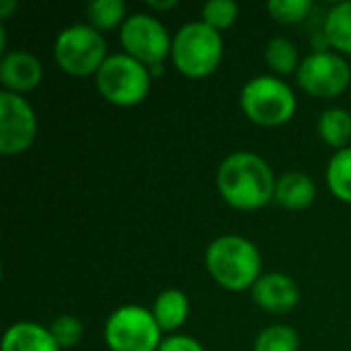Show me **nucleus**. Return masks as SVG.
<instances>
[{"instance_id": "1", "label": "nucleus", "mask_w": 351, "mask_h": 351, "mask_svg": "<svg viewBox=\"0 0 351 351\" xmlns=\"http://www.w3.org/2000/svg\"><path fill=\"white\" fill-rule=\"evenodd\" d=\"M216 183L222 199L230 208L253 212L274 199L278 179L265 158L255 152L239 150L220 162Z\"/></svg>"}, {"instance_id": "2", "label": "nucleus", "mask_w": 351, "mask_h": 351, "mask_svg": "<svg viewBox=\"0 0 351 351\" xmlns=\"http://www.w3.org/2000/svg\"><path fill=\"white\" fill-rule=\"evenodd\" d=\"M204 261L212 280L230 292L253 288L263 276V259L259 249L255 243L239 234H224L212 241L206 249Z\"/></svg>"}, {"instance_id": "3", "label": "nucleus", "mask_w": 351, "mask_h": 351, "mask_svg": "<svg viewBox=\"0 0 351 351\" xmlns=\"http://www.w3.org/2000/svg\"><path fill=\"white\" fill-rule=\"evenodd\" d=\"M224 41L220 31L212 29L204 21H193L183 25L171 47V58L175 68L187 78H206L222 62Z\"/></svg>"}, {"instance_id": "4", "label": "nucleus", "mask_w": 351, "mask_h": 351, "mask_svg": "<svg viewBox=\"0 0 351 351\" xmlns=\"http://www.w3.org/2000/svg\"><path fill=\"white\" fill-rule=\"evenodd\" d=\"M241 109L253 123L261 128H278L288 123L298 109V99L290 84L271 74L251 78L241 90Z\"/></svg>"}, {"instance_id": "5", "label": "nucleus", "mask_w": 351, "mask_h": 351, "mask_svg": "<svg viewBox=\"0 0 351 351\" xmlns=\"http://www.w3.org/2000/svg\"><path fill=\"white\" fill-rule=\"evenodd\" d=\"M99 95L117 107L140 105L152 86L150 68L128 53H111L95 74Z\"/></svg>"}, {"instance_id": "6", "label": "nucleus", "mask_w": 351, "mask_h": 351, "mask_svg": "<svg viewBox=\"0 0 351 351\" xmlns=\"http://www.w3.org/2000/svg\"><path fill=\"white\" fill-rule=\"evenodd\" d=\"M53 58L62 72L70 76H90L99 72L109 56L105 37L95 27L70 25L58 33Z\"/></svg>"}, {"instance_id": "7", "label": "nucleus", "mask_w": 351, "mask_h": 351, "mask_svg": "<svg viewBox=\"0 0 351 351\" xmlns=\"http://www.w3.org/2000/svg\"><path fill=\"white\" fill-rule=\"evenodd\" d=\"M105 343L109 351H158L162 329L152 311L125 304L109 315L105 323Z\"/></svg>"}, {"instance_id": "8", "label": "nucleus", "mask_w": 351, "mask_h": 351, "mask_svg": "<svg viewBox=\"0 0 351 351\" xmlns=\"http://www.w3.org/2000/svg\"><path fill=\"white\" fill-rule=\"evenodd\" d=\"M119 41L123 53L148 68L165 64V58L171 56L173 47V39L165 23L148 12L130 14L119 29Z\"/></svg>"}, {"instance_id": "9", "label": "nucleus", "mask_w": 351, "mask_h": 351, "mask_svg": "<svg viewBox=\"0 0 351 351\" xmlns=\"http://www.w3.org/2000/svg\"><path fill=\"white\" fill-rule=\"evenodd\" d=\"M298 86L317 99H335L351 82V68L348 60L335 51H313L296 70Z\"/></svg>"}, {"instance_id": "10", "label": "nucleus", "mask_w": 351, "mask_h": 351, "mask_svg": "<svg viewBox=\"0 0 351 351\" xmlns=\"http://www.w3.org/2000/svg\"><path fill=\"white\" fill-rule=\"evenodd\" d=\"M37 136V115L31 103L16 93H0V154L16 156L29 150Z\"/></svg>"}, {"instance_id": "11", "label": "nucleus", "mask_w": 351, "mask_h": 351, "mask_svg": "<svg viewBox=\"0 0 351 351\" xmlns=\"http://www.w3.org/2000/svg\"><path fill=\"white\" fill-rule=\"evenodd\" d=\"M255 304L271 315H286L300 302V290L296 282L280 271L263 274L251 288Z\"/></svg>"}, {"instance_id": "12", "label": "nucleus", "mask_w": 351, "mask_h": 351, "mask_svg": "<svg viewBox=\"0 0 351 351\" xmlns=\"http://www.w3.org/2000/svg\"><path fill=\"white\" fill-rule=\"evenodd\" d=\"M43 78L41 62L25 49L4 51L0 60V82L8 93H29L39 86Z\"/></svg>"}, {"instance_id": "13", "label": "nucleus", "mask_w": 351, "mask_h": 351, "mask_svg": "<svg viewBox=\"0 0 351 351\" xmlns=\"http://www.w3.org/2000/svg\"><path fill=\"white\" fill-rule=\"evenodd\" d=\"M0 351H62L49 333V327L21 321L4 331Z\"/></svg>"}, {"instance_id": "14", "label": "nucleus", "mask_w": 351, "mask_h": 351, "mask_svg": "<svg viewBox=\"0 0 351 351\" xmlns=\"http://www.w3.org/2000/svg\"><path fill=\"white\" fill-rule=\"evenodd\" d=\"M315 197H317V185L304 173H298V171L286 173L276 183L274 199L286 210H292V212L306 210L315 202Z\"/></svg>"}, {"instance_id": "15", "label": "nucleus", "mask_w": 351, "mask_h": 351, "mask_svg": "<svg viewBox=\"0 0 351 351\" xmlns=\"http://www.w3.org/2000/svg\"><path fill=\"white\" fill-rule=\"evenodd\" d=\"M189 308L191 306H189L187 294L177 288H169L156 296V300L152 304V315H154L158 327L162 329V333H175L177 329H181L187 323Z\"/></svg>"}, {"instance_id": "16", "label": "nucleus", "mask_w": 351, "mask_h": 351, "mask_svg": "<svg viewBox=\"0 0 351 351\" xmlns=\"http://www.w3.org/2000/svg\"><path fill=\"white\" fill-rule=\"evenodd\" d=\"M325 41L339 53L351 56V0L337 2L325 16Z\"/></svg>"}, {"instance_id": "17", "label": "nucleus", "mask_w": 351, "mask_h": 351, "mask_svg": "<svg viewBox=\"0 0 351 351\" xmlns=\"http://www.w3.org/2000/svg\"><path fill=\"white\" fill-rule=\"evenodd\" d=\"M319 136L331 148L343 150L351 140V113L341 107H329L319 117Z\"/></svg>"}, {"instance_id": "18", "label": "nucleus", "mask_w": 351, "mask_h": 351, "mask_svg": "<svg viewBox=\"0 0 351 351\" xmlns=\"http://www.w3.org/2000/svg\"><path fill=\"white\" fill-rule=\"evenodd\" d=\"M327 185L339 202L351 204V146L331 156L327 165Z\"/></svg>"}, {"instance_id": "19", "label": "nucleus", "mask_w": 351, "mask_h": 351, "mask_svg": "<svg viewBox=\"0 0 351 351\" xmlns=\"http://www.w3.org/2000/svg\"><path fill=\"white\" fill-rule=\"evenodd\" d=\"M86 16L90 27L97 31H111L115 27L121 29L125 23V2L123 0H93L86 6Z\"/></svg>"}, {"instance_id": "20", "label": "nucleus", "mask_w": 351, "mask_h": 351, "mask_svg": "<svg viewBox=\"0 0 351 351\" xmlns=\"http://www.w3.org/2000/svg\"><path fill=\"white\" fill-rule=\"evenodd\" d=\"M265 62L280 76L292 74L300 66L298 47L288 37H274V39H269V43L265 47Z\"/></svg>"}, {"instance_id": "21", "label": "nucleus", "mask_w": 351, "mask_h": 351, "mask_svg": "<svg viewBox=\"0 0 351 351\" xmlns=\"http://www.w3.org/2000/svg\"><path fill=\"white\" fill-rule=\"evenodd\" d=\"M300 337L290 325H271L263 329L253 343V351H298Z\"/></svg>"}, {"instance_id": "22", "label": "nucleus", "mask_w": 351, "mask_h": 351, "mask_svg": "<svg viewBox=\"0 0 351 351\" xmlns=\"http://www.w3.org/2000/svg\"><path fill=\"white\" fill-rule=\"evenodd\" d=\"M239 19V4L234 0H210L202 8V21L216 31L232 27Z\"/></svg>"}, {"instance_id": "23", "label": "nucleus", "mask_w": 351, "mask_h": 351, "mask_svg": "<svg viewBox=\"0 0 351 351\" xmlns=\"http://www.w3.org/2000/svg\"><path fill=\"white\" fill-rule=\"evenodd\" d=\"M49 333L56 339V343L60 346V350H72L82 341L84 325L78 317L62 315V317L53 319V323L49 325Z\"/></svg>"}, {"instance_id": "24", "label": "nucleus", "mask_w": 351, "mask_h": 351, "mask_svg": "<svg viewBox=\"0 0 351 351\" xmlns=\"http://www.w3.org/2000/svg\"><path fill=\"white\" fill-rule=\"evenodd\" d=\"M267 10L274 21L282 25H294L308 16V12L313 10V2L311 0H271L267 4Z\"/></svg>"}, {"instance_id": "25", "label": "nucleus", "mask_w": 351, "mask_h": 351, "mask_svg": "<svg viewBox=\"0 0 351 351\" xmlns=\"http://www.w3.org/2000/svg\"><path fill=\"white\" fill-rule=\"evenodd\" d=\"M158 351H206V350H204V346H202L197 339H193V337H189V335H177V333H173V335H169V337H165V339H162V343H160Z\"/></svg>"}, {"instance_id": "26", "label": "nucleus", "mask_w": 351, "mask_h": 351, "mask_svg": "<svg viewBox=\"0 0 351 351\" xmlns=\"http://www.w3.org/2000/svg\"><path fill=\"white\" fill-rule=\"evenodd\" d=\"M16 8H19V4H16L14 0H0V19H2V23H4Z\"/></svg>"}, {"instance_id": "27", "label": "nucleus", "mask_w": 351, "mask_h": 351, "mask_svg": "<svg viewBox=\"0 0 351 351\" xmlns=\"http://www.w3.org/2000/svg\"><path fill=\"white\" fill-rule=\"evenodd\" d=\"M179 2L177 0H148V8H154V10H169V8H175Z\"/></svg>"}]
</instances>
